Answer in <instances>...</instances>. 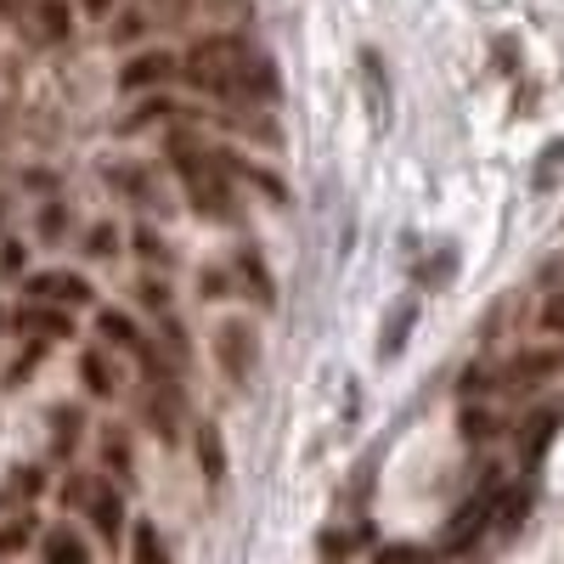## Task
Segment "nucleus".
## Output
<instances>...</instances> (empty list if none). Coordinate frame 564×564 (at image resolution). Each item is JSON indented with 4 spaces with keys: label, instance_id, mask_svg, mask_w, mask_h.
Returning a JSON list of instances; mask_svg holds the SVG:
<instances>
[{
    "label": "nucleus",
    "instance_id": "1",
    "mask_svg": "<svg viewBox=\"0 0 564 564\" xmlns=\"http://www.w3.org/2000/svg\"><path fill=\"white\" fill-rule=\"evenodd\" d=\"M170 170H175V181H181L186 204H193L204 220L231 226V220L243 215V209H238V193H231V170L220 164V153H215V148H193L186 135H175V148H170Z\"/></svg>",
    "mask_w": 564,
    "mask_h": 564
},
{
    "label": "nucleus",
    "instance_id": "2",
    "mask_svg": "<svg viewBox=\"0 0 564 564\" xmlns=\"http://www.w3.org/2000/svg\"><path fill=\"white\" fill-rule=\"evenodd\" d=\"M486 475H491V480L452 513V525H446V536H441V547H435L441 558H457V553L475 547L486 531H497V508H502V491H508V486L497 480V468H486Z\"/></svg>",
    "mask_w": 564,
    "mask_h": 564
},
{
    "label": "nucleus",
    "instance_id": "3",
    "mask_svg": "<svg viewBox=\"0 0 564 564\" xmlns=\"http://www.w3.org/2000/svg\"><path fill=\"white\" fill-rule=\"evenodd\" d=\"M209 339H215V367L226 372V384L243 390L260 367V327L249 316H220Z\"/></svg>",
    "mask_w": 564,
    "mask_h": 564
},
{
    "label": "nucleus",
    "instance_id": "4",
    "mask_svg": "<svg viewBox=\"0 0 564 564\" xmlns=\"http://www.w3.org/2000/svg\"><path fill=\"white\" fill-rule=\"evenodd\" d=\"M23 294H29V305H57V311H85V305H97V289H90V276L74 271V265L29 271V276H23Z\"/></svg>",
    "mask_w": 564,
    "mask_h": 564
},
{
    "label": "nucleus",
    "instance_id": "5",
    "mask_svg": "<svg viewBox=\"0 0 564 564\" xmlns=\"http://www.w3.org/2000/svg\"><path fill=\"white\" fill-rule=\"evenodd\" d=\"M175 74H181V57L175 52H135L119 68V90H124V97H159Z\"/></svg>",
    "mask_w": 564,
    "mask_h": 564
},
{
    "label": "nucleus",
    "instance_id": "6",
    "mask_svg": "<svg viewBox=\"0 0 564 564\" xmlns=\"http://www.w3.org/2000/svg\"><path fill=\"white\" fill-rule=\"evenodd\" d=\"M85 520L97 525V536H102L108 553H124V486H113V480L97 475V486H90V502H85Z\"/></svg>",
    "mask_w": 564,
    "mask_h": 564
},
{
    "label": "nucleus",
    "instance_id": "7",
    "mask_svg": "<svg viewBox=\"0 0 564 564\" xmlns=\"http://www.w3.org/2000/svg\"><path fill=\"white\" fill-rule=\"evenodd\" d=\"M231 276H238V294L243 300H254L260 311H276V282H271V271H265V260H260V249H231Z\"/></svg>",
    "mask_w": 564,
    "mask_h": 564
},
{
    "label": "nucleus",
    "instance_id": "8",
    "mask_svg": "<svg viewBox=\"0 0 564 564\" xmlns=\"http://www.w3.org/2000/svg\"><path fill=\"white\" fill-rule=\"evenodd\" d=\"M553 372H564V345H531L508 361V384L513 390H536L542 379H553Z\"/></svg>",
    "mask_w": 564,
    "mask_h": 564
},
{
    "label": "nucleus",
    "instance_id": "9",
    "mask_svg": "<svg viewBox=\"0 0 564 564\" xmlns=\"http://www.w3.org/2000/svg\"><path fill=\"white\" fill-rule=\"evenodd\" d=\"M102 480H113V486H135V446H130V435H124V423H102Z\"/></svg>",
    "mask_w": 564,
    "mask_h": 564
},
{
    "label": "nucleus",
    "instance_id": "10",
    "mask_svg": "<svg viewBox=\"0 0 564 564\" xmlns=\"http://www.w3.org/2000/svg\"><path fill=\"white\" fill-rule=\"evenodd\" d=\"M79 384H85V395L90 401H113L119 395V372H113V361H108V350H97V345H85L79 350Z\"/></svg>",
    "mask_w": 564,
    "mask_h": 564
},
{
    "label": "nucleus",
    "instance_id": "11",
    "mask_svg": "<svg viewBox=\"0 0 564 564\" xmlns=\"http://www.w3.org/2000/svg\"><path fill=\"white\" fill-rule=\"evenodd\" d=\"M18 327L40 345H57V339H74V316L57 311V305H23L18 311Z\"/></svg>",
    "mask_w": 564,
    "mask_h": 564
},
{
    "label": "nucleus",
    "instance_id": "12",
    "mask_svg": "<svg viewBox=\"0 0 564 564\" xmlns=\"http://www.w3.org/2000/svg\"><path fill=\"white\" fill-rule=\"evenodd\" d=\"M40 564H90V547L79 542L74 525H52L40 536Z\"/></svg>",
    "mask_w": 564,
    "mask_h": 564
},
{
    "label": "nucleus",
    "instance_id": "13",
    "mask_svg": "<svg viewBox=\"0 0 564 564\" xmlns=\"http://www.w3.org/2000/svg\"><path fill=\"white\" fill-rule=\"evenodd\" d=\"M130 564H175L170 542L153 520H130Z\"/></svg>",
    "mask_w": 564,
    "mask_h": 564
},
{
    "label": "nucleus",
    "instance_id": "14",
    "mask_svg": "<svg viewBox=\"0 0 564 564\" xmlns=\"http://www.w3.org/2000/svg\"><path fill=\"white\" fill-rule=\"evenodd\" d=\"M34 536H45L40 531V513L34 508H18L12 520H0V558H18L23 547H34Z\"/></svg>",
    "mask_w": 564,
    "mask_h": 564
},
{
    "label": "nucleus",
    "instance_id": "15",
    "mask_svg": "<svg viewBox=\"0 0 564 564\" xmlns=\"http://www.w3.org/2000/svg\"><path fill=\"white\" fill-rule=\"evenodd\" d=\"M34 34L45 40V45H63L68 34H74V7L68 0H34Z\"/></svg>",
    "mask_w": 564,
    "mask_h": 564
},
{
    "label": "nucleus",
    "instance_id": "16",
    "mask_svg": "<svg viewBox=\"0 0 564 564\" xmlns=\"http://www.w3.org/2000/svg\"><path fill=\"white\" fill-rule=\"evenodd\" d=\"M175 119H181V108L159 90V97H141V102H135V113L119 124V135H141V130H153V124H175Z\"/></svg>",
    "mask_w": 564,
    "mask_h": 564
},
{
    "label": "nucleus",
    "instance_id": "17",
    "mask_svg": "<svg viewBox=\"0 0 564 564\" xmlns=\"http://www.w3.org/2000/svg\"><path fill=\"white\" fill-rule=\"evenodd\" d=\"M52 430H57V435H52V452H57V457H74V446H79V435H85V412H79L74 401H57V406H52Z\"/></svg>",
    "mask_w": 564,
    "mask_h": 564
},
{
    "label": "nucleus",
    "instance_id": "18",
    "mask_svg": "<svg viewBox=\"0 0 564 564\" xmlns=\"http://www.w3.org/2000/svg\"><path fill=\"white\" fill-rule=\"evenodd\" d=\"M108 186L113 193H124L130 204H153L159 193H153V175L141 170V164H108Z\"/></svg>",
    "mask_w": 564,
    "mask_h": 564
},
{
    "label": "nucleus",
    "instance_id": "19",
    "mask_svg": "<svg viewBox=\"0 0 564 564\" xmlns=\"http://www.w3.org/2000/svg\"><path fill=\"white\" fill-rule=\"evenodd\" d=\"M130 243H135V260H141V265H153V271H175V249L159 238L153 226H135V231H130Z\"/></svg>",
    "mask_w": 564,
    "mask_h": 564
},
{
    "label": "nucleus",
    "instance_id": "20",
    "mask_svg": "<svg viewBox=\"0 0 564 564\" xmlns=\"http://www.w3.org/2000/svg\"><path fill=\"white\" fill-rule=\"evenodd\" d=\"M198 463H204V480L209 486L226 480V441H220L215 423H198Z\"/></svg>",
    "mask_w": 564,
    "mask_h": 564
},
{
    "label": "nucleus",
    "instance_id": "21",
    "mask_svg": "<svg viewBox=\"0 0 564 564\" xmlns=\"http://www.w3.org/2000/svg\"><path fill=\"white\" fill-rule=\"evenodd\" d=\"M198 294H204L209 305L238 300V276H231V265H204V271H198Z\"/></svg>",
    "mask_w": 564,
    "mask_h": 564
},
{
    "label": "nucleus",
    "instance_id": "22",
    "mask_svg": "<svg viewBox=\"0 0 564 564\" xmlns=\"http://www.w3.org/2000/svg\"><path fill=\"white\" fill-rule=\"evenodd\" d=\"M85 254H90V260H113V254H119V226H113V220L85 226Z\"/></svg>",
    "mask_w": 564,
    "mask_h": 564
},
{
    "label": "nucleus",
    "instance_id": "23",
    "mask_svg": "<svg viewBox=\"0 0 564 564\" xmlns=\"http://www.w3.org/2000/svg\"><path fill=\"white\" fill-rule=\"evenodd\" d=\"M435 558H441L435 547H417V542H390L372 553V564H435Z\"/></svg>",
    "mask_w": 564,
    "mask_h": 564
},
{
    "label": "nucleus",
    "instance_id": "24",
    "mask_svg": "<svg viewBox=\"0 0 564 564\" xmlns=\"http://www.w3.org/2000/svg\"><path fill=\"white\" fill-rule=\"evenodd\" d=\"M135 300L148 305L153 316H170V300H175V294H170V282H164V276H153V271H148V276L135 282Z\"/></svg>",
    "mask_w": 564,
    "mask_h": 564
},
{
    "label": "nucleus",
    "instance_id": "25",
    "mask_svg": "<svg viewBox=\"0 0 564 564\" xmlns=\"http://www.w3.org/2000/svg\"><path fill=\"white\" fill-rule=\"evenodd\" d=\"M322 564H345L356 547H361V531H322Z\"/></svg>",
    "mask_w": 564,
    "mask_h": 564
},
{
    "label": "nucleus",
    "instance_id": "26",
    "mask_svg": "<svg viewBox=\"0 0 564 564\" xmlns=\"http://www.w3.org/2000/svg\"><path fill=\"white\" fill-rule=\"evenodd\" d=\"M40 491H45V468L18 463V468H12V497H18V502H34Z\"/></svg>",
    "mask_w": 564,
    "mask_h": 564
},
{
    "label": "nucleus",
    "instance_id": "27",
    "mask_svg": "<svg viewBox=\"0 0 564 564\" xmlns=\"http://www.w3.org/2000/svg\"><path fill=\"white\" fill-rule=\"evenodd\" d=\"M159 350H170L175 361H186V327H181V316L170 311V316H159Z\"/></svg>",
    "mask_w": 564,
    "mask_h": 564
},
{
    "label": "nucleus",
    "instance_id": "28",
    "mask_svg": "<svg viewBox=\"0 0 564 564\" xmlns=\"http://www.w3.org/2000/svg\"><path fill=\"white\" fill-rule=\"evenodd\" d=\"M90 486H97V475H85V468H74V475L63 480V508H68V513H74V508L85 513V502H90Z\"/></svg>",
    "mask_w": 564,
    "mask_h": 564
},
{
    "label": "nucleus",
    "instance_id": "29",
    "mask_svg": "<svg viewBox=\"0 0 564 564\" xmlns=\"http://www.w3.org/2000/svg\"><path fill=\"white\" fill-rule=\"evenodd\" d=\"M536 327H542V334H564V289L542 294V305H536Z\"/></svg>",
    "mask_w": 564,
    "mask_h": 564
},
{
    "label": "nucleus",
    "instance_id": "30",
    "mask_svg": "<svg viewBox=\"0 0 564 564\" xmlns=\"http://www.w3.org/2000/svg\"><path fill=\"white\" fill-rule=\"evenodd\" d=\"M63 226H68L63 198H45V204H40V238H45V243H57V238H63Z\"/></svg>",
    "mask_w": 564,
    "mask_h": 564
},
{
    "label": "nucleus",
    "instance_id": "31",
    "mask_svg": "<svg viewBox=\"0 0 564 564\" xmlns=\"http://www.w3.org/2000/svg\"><path fill=\"white\" fill-rule=\"evenodd\" d=\"M491 435H497V412L468 406V412H463V441H491Z\"/></svg>",
    "mask_w": 564,
    "mask_h": 564
},
{
    "label": "nucleus",
    "instance_id": "32",
    "mask_svg": "<svg viewBox=\"0 0 564 564\" xmlns=\"http://www.w3.org/2000/svg\"><path fill=\"white\" fill-rule=\"evenodd\" d=\"M148 34V12H124L119 23H113V45H130V40H141Z\"/></svg>",
    "mask_w": 564,
    "mask_h": 564
},
{
    "label": "nucleus",
    "instance_id": "33",
    "mask_svg": "<svg viewBox=\"0 0 564 564\" xmlns=\"http://www.w3.org/2000/svg\"><path fill=\"white\" fill-rule=\"evenodd\" d=\"M406 327H412V305H406L401 316H390V339H384V356H395V350L406 345Z\"/></svg>",
    "mask_w": 564,
    "mask_h": 564
},
{
    "label": "nucleus",
    "instance_id": "34",
    "mask_svg": "<svg viewBox=\"0 0 564 564\" xmlns=\"http://www.w3.org/2000/svg\"><path fill=\"white\" fill-rule=\"evenodd\" d=\"M0 271H23V243H0Z\"/></svg>",
    "mask_w": 564,
    "mask_h": 564
},
{
    "label": "nucleus",
    "instance_id": "35",
    "mask_svg": "<svg viewBox=\"0 0 564 564\" xmlns=\"http://www.w3.org/2000/svg\"><path fill=\"white\" fill-rule=\"evenodd\" d=\"M79 7H85V12H97V18H102V12H113V0H79Z\"/></svg>",
    "mask_w": 564,
    "mask_h": 564
},
{
    "label": "nucleus",
    "instance_id": "36",
    "mask_svg": "<svg viewBox=\"0 0 564 564\" xmlns=\"http://www.w3.org/2000/svg\"><path fill=\"white\" fill-rule=\"evenodd\" d=\"M0 508H7V497H0Z\"/></svg>",
    "mask_w": 564,
    "mask_h": 564
},
{
    "label": "nucleus",
    "instance_id": "37",
    "mask_svg": "<svg viewBox=\"0 0 564 564\" xmlns=\"http://www.w3.org/2000/svg\"><path fill=\"white\" fill-rule=\"evenodd\" d=\"M0 215H7V209H0Z\"/></svg>",
    "mask_w": 564,
    "mask_h": 564
}]
</instances>
